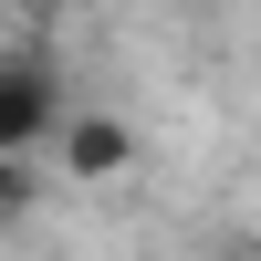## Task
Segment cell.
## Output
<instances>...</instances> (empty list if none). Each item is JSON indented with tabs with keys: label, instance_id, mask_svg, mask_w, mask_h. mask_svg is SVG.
Instances as JSON below:
<instances>
[{
	"label": "cell",
	"instance_id": "cell-1",
	"mask_svg": "<svg viewBox=\"0 0 261 261\" xmlns=\"http://www.w3.org/2000/svg\"><path fill=\"white\" fill-rule=\"evenodd\" d=\"M63 125V73L42 42H21V53H0V157H42Z\"/></svg>",
	"mask_w": 261,
	"mask_h": 261
},
{
	"label": "cell",
	"instance_id": "cell-2",
	"mask_svg": "<svg viewBox=\"0 0 261 261\" xmlns=\"http://www.w3.org/2000/svg\"><path fill=\"white\" fill-rule=\"evenodd\" d=\"M53 146H63V178H73V188H105V178L136 167V125H125V115H73V105H63Z\"/></svg>",
	"mask_w": 261,
	"mask_h": 261
},
{
	"label": "cell",
	"instance_id": "cell-4",
	"mask_svg": "<svg viewBox=\"0 0 261 261\" xmlns=\"http://www.w3.org/2000/svg\"><path fill=\"white\" fill-rule=\"evenodd\" d=\"M21 11H32V21H63V11H73V0H21Z\"/></svg>",
	"mask_w": 261,
	"mask_h": 261
},
{
	"label": "cell",
	"instance_id": "cell-3",
	"mask_svg": "<svg viewBox=\"0 0 261 261\" xmlns=\"http://www.w3.org/2000/svg\"><path fill=\"white\" fill-rule=\"evenodd\" d=\"M32 220V157H0V230Z\"/></svg>",
	"mask_w": 261,
	"mask_h": 261
}]
</instances>
